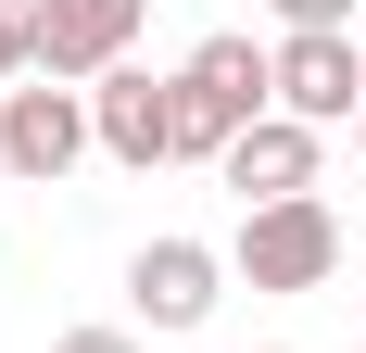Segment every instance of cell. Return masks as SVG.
I'll return each instance as SVG.
<instances>
[{"instance_id": "9c48e42d", "label": "cell", "mask_w": 366, "mask_h": 353, "mask_svg": "<svg viewBox=\"0 0 366 353\" xmlns=\"http://www.w3.org/2000/svg\"><path fill=\"white\" fill-rule=\"evenodd\" d=\"M0 76H38V0H0Z\"/></svg>"}, {"instance_id": "7c38bea8", "label": "cell", "mask_w": 366, "mask_h": 353, "mask_svg": "<svg viewBox=\"0 0 366 353\" xmlns=\"http://www.w3.org/2000/svg\"><path fill=\"white\" fill-rule=\"evenodd\" d=\"M354 151H366V114H354Z\"/></svg>"}, {"instance_id": "ba28073f", "label": "cell", "mask_w": 366, "mask_h": 353, "mask_svg": "<svg viewBox=\"0 0 366 353\" xmlns=\"http://www.w3.org/2000/svg\"><path fill=\"white\" fill-rule=\"evenodd\" d=\"M278 114L354 126V114H366V51H354V38H278Z\"/></svg>"}, {"instance_id": "3957f363", "label": "cell", "mask_w": 366, "mask_h": 353, "mask_svg": "<svg viewBox=\"0 0 366 353\" xmlns=\"http://www.w3.org/2000/svg\"><path fill=\"white\" fill-rule=\"evenodd\" d=\"M227 265H240L253 290H329L341 278V214L329 202H265V214H240Z\"/></svg>"}, {"instance_id": "30bf717a", "label": "cell", "mask_w": 366, "mask_h": 353, "mask_svg": "<svg viewBox=\"0 0 366 353\" xmlns=\"http://www.w3.org/2000/svg\"><path fill=\"white\" fill-rule=\"evenodd\" d=\"M278 26L291 38H354V0H278Z\"/></svg>"}, {"instance_id": "7a4b0ae2", "label": "cell", "mask_w": 366, "mask_h": 353, "mask_svg": "<svg viewBox=\"0 0 366 353\" xmlns=\"http://www.w3.org/2000/svg\"><path fill=\"white\" fill-rule=\"evenodd\" d=\"M76 151H102V126H89V89H64V76H38V89H0V176H26V189H64Z\"/></svg>"}, {"instance_id": "5b68a950", "label": "cell", "mask_w": 366, "mask_h": 353, "mask_svg": "<svg viewBox=\"0 0 366 353\" xmlns=\"http://www.w3.org/2000/svg\"><path fill=\"white\" fill-rule=\"evenodd\" d=\"M89 126H102L114 164H177V76H139V64H114L102 89H89Z\"/></svg>"}, {"instance_id": "8992f818", "label": "cell", "mask_w": 366, "mask_h": 353, "mask_svg": "<svg viewBox=\"0 0 366 353\" xmlns=\"http://www.w3.org/2000/svg\"><path fill=\"white\" fill-rule=\"evenodd\" d=\"M127 303H139L152 328H202L227 303V252L215 240H152L139 265H127Z\"/></svg>"}, {"instance_id": "8fae6325", "label": "cell", "mask_w": 366, "mask_h": 353, "mask_svg": "<svg viewBox=\"0 0 366 353\" xmlns=\"http://www.w3.org/2000/svg\"><path fill=\"white\" fill-rule=\"evenodd\" d=\"M51 353H139V341H127V328H64Z\"/></svg>"}, {"instance_id": "52a82bcc", "label": "cell", "mask_w": 366, "mask_h": 353, "mask_svg": "<svg viewBox=\"0 0 366 353\" xmlns=\"http://www.w3.org/2000/svg\"><path fill=\"white\" fill-rule=\"evenodd\" d=\"M227 189H240V214H265V202H316V126L303 114H265V126H240V151H227Z\"/></svg>"}, {"instance_id": "4fadbf2b", "label": "cell", "mask_w": 366, "mask_h": 353, "mask_svg": "<svg viewBox=\"0 0 366 353\" xmlns=\"http://www.w3.org/2000/svg\"><path fill=\"white\" fill-rule=\"evenodd\" d=\"M265 353H278V341H265Z\"/></svg>"}, {"instance_id": "6da1fadb", "label": "cell", "mask_w": 366, "mask_h": 353, "mask_svg": "<svg viewBox=\"0 0 366 353\" xmlns=\"http://www.w3.org/2000/svg\"><path fill=\"white\" fill-rule=\"evenodd\" d=\"M265 114H278V51L202 38V51L177 64V164H227L240 126H265Z\"/></svg>"}, {"instance_id": "277c9868", "label": "cell", "mask_w": 366, "mask_h": 353, "mask_svg": "<svg viewBox=\"0 0 366 353\" xmlns=\"http://www.w3.org/2000/svg\"><path fill=\"white\" fill-rule=\"evenodd\" d=\"M139 13H152V0H38V76L102 89V76L139 51Z\"/></svg>"}]
</instances>
